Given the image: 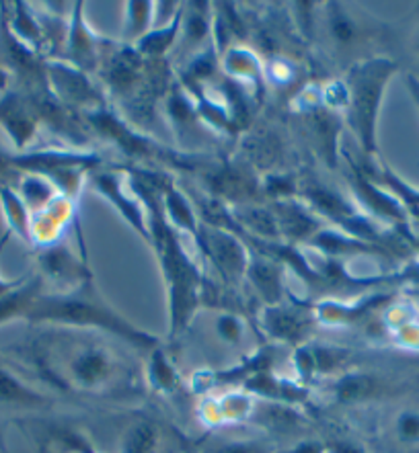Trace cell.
<instances>
[{
	"label": "cell",
	"instance_id": "484cf974",
	"mask_svg": "<svg viewBox=\"0 0 419 453\" xmlns=\"http://www.w3.org/2000/svg\"><path fill=\"white\" fill-rule=\"evenodd\" d=\"M286 453H327V445H323L321 441H300L296 443L292 449Z\"/></svg>",
	"mask_w": 419,
	"mask_h": 453
},
{
	"label": "cell",
	"instance_id": "5b68a950",
	"mask_svg": "<svg viewBox=\"0 0 419 453\" xmlns=\"http://www.w3.org/2000/svg\"><path fill=\"white\" fill-rule=\"evenodd\" d=\"M51 406V400L46 394L31 388L15 372L0 364V409L37 412Z\"/></svg>",
	"mask_w": 419,
	"mask_h": 453
},
{
	"label": "cell",
	"instance_id": "4fadbf2b",
	"mask_svg": "<svg viewBox=\"0 0 419 453\" xmlns=\"http://www.w3.org/2000/svg\"><path fill=\"white\" fill-rule=\"evenodd\" d=\"M42 277H31L23 286L0 297V326L12 320H25V312H27L34 297L42 291Z\"/></svg>",
	"mask_w": 419,
	"mask_h": 453
},
{
	"label": "cell",
	"instance_id": "4316f807",
	"mask_svg": "<svg viewBox=\"0 0 419 453\" xmlns=\"http://www.w3.org/2000/svg\"><path fill=\"white\" fill-rule=\"evenodd\" d=\"M327 453H364V449L362 448H358V445H353V443H333V445H329L327 448Z\"/></svg>",
	"mask_w": 419,
	"mask_h": 453
},
{
	"label": "cell",
	"instance_id": "8992f818",
	"mask_svg": "<svg viewBox=\"0 0 419 453\" xmlns=\"http://www.w3.org/2000/svg\"><path fill=\"white\" fill-rule=\"evenodd\" d=\"M95 187L101 196H105L109 202L118 207V211L132 224L134 230H138L148 242H152L151 226L146 222V213L142 211L140 202L128 199L124 193V185H121V177H118V174H97Z\"/></svg>",
	"mask_w": 419,
	"mask_h": 453
},
{
	"label": "cell",
	"instance_id": "7c38bea8",
	"mask_svg": "<svg viewBox=\"0 0 419 453\" xmlns=\"http://www.w3.org/2000/svg\"><path fill=\"white\" fill-rule=\"evenodd\" d=\"M206 247L212 252L214 263L224 269V273H229V277L244 273V250L238 247L233 238L222 234V232H212V236H206Z\"/></svg>",
	"mask_w": 419,
	"mask_h": 453
},
{
	"label": "cell",
	"instance_id": "5bb4252c",
	"mask_svg": "<svg viewBox=\"0 0 419 453\" xmlns=\"http://www.w3.org/2000/svg\"><path fill=\"white\" fill-rule=\"evenodd\" d=\"M0 203L6 219H9V228L12 234L21 236L25 242L31 241V211L25 205L23 197L9 185H0Z\"/></svg>",
	"mask_w": 419,
	"mask_h": 453
},
{
	"label": "cell",
	"instance_id": "f1b7e54d",
	"mask_svg": "<svg viewBox=\"0 0 419 453\" xmlns=\"http://www.w3.org/2000/svg\"><path fill=\"white\" fill-rule=\"evenodd\" d=\"M4 82H6V79H4V73H3V70H0V88L4 87Z\"/></svg>",
	"mask_w": 419,
	"mask_h": 453
},
{
	"label": "cell",
	"instance_id": "2e32d148",
	"mask_svg": "<svg viewBox=\"0 0 419 453\" xmlns=\"http://www.w3.org/2000/svg\"><path fill=\"white\" fill-rule=\"evenodd\" d=\"M81 9H82V3H76L74 23H73V31H70L68 48H70V56H73V60L76 62V66L87 68L95 58V42L91 34H89V29L85 27V23L81 21V12H82Z\"/></svg>",
	"mask_w": 419,
	"mask_h": 453
},
{
	"label": "cell",
	"instance_id": "603a6c76",
	"mask_svg": "<svg viewBox=\"0 0 419 453\" xmlns=\"http://www.w3.org/2000/svg\"><path fill=\"white\" fill-rule=\"evenodd\" d=\"M243 333L244 326L241 319H237L233 314H222L221 319L216 320V334L221 336L224 342L229 345H238L243 341Z\"/></svg>",
	"mask_w": 419,
	"mask_h": 453
},
{
	"label": "cell",
	"instance_id": "277c9868",
	"mask_svg": "<svg viewBox=\"0 0 419 453\" xmlns=\"http://www.w3.org/2000/svg\"><path fill=\"white\" fill-rule=\"evenodd\" d=\"M397 64L389 58H370L356 64L347 76L345 103L350 107V121L364 152H376V121L383 105L384 88Z\"/></svg>",
	"mask_w": 419,
	"mask_h": 453
},
{
	"label": "cell",
	"instance_id": "7a4b0ae2",
	"mask_svg": "<svg viewBox=\"0 0 419 453\" xmlns=\"http://www.w3.org/2000/svg\"><path fill=\"white\" fill-rule=\"evenodd\" d=\"M146 205L151 210L148 226H151L152 244L159 250L163 273L169 291V336L177 339L198 312L199 306V271L179 244L177 232L171 228L165 216L163 203L152 193H146Z\"/></svg>",
	"mask_w": 419,
	"mask_h": 453
},
{
	"label": "cell",
	"instance_id": "ba28073f",
	"mask_svg": "<svg viewBox=\"0 0 419 453\" xmlns=\"http://www.w3.org/2000/svg\"><path fill=\"white\" fill-rule=\"evenodd\" d=\"M0 126L6 129V134L11 135L17 148H23L34 138L35 118L31 115V109L21 96L6 95L0 101Z\"/></svg>",
	"mask_w": 419,
	"mask_h": 453
},
{
	"label": "cell",
	"instance_id": "ffe728a7",
	"mask_svg": "<svg viewBox=\"0 0 419 453\" xmlns=\"http://www.w3.org/2000/svg\"><path fill=\"white\" fill-rule=\"evenodd\" d=\"M392 435L403 448H419V409H403L392 420Z\"/></svg>",
	"mask_w": 419,
	"mask_h": 453
},
{
	"label": "cell",
	"instance_id": "d6986e66",
	"mask_svg": "<svg viewBox=\"0 0 419 453\" xmlns=\"http://www.w3.org/2000/svg\"><path fill=\"white\" fill-rule=\"evenodd\" d=\"M154 17L152 3H128L126 4V23L124 40L140 42L151 31Z\"/></svg>",
	"mask_w": 419,
	"mask_h": 453
},
{
	"label": "cell",
	"instance_id": "f546056e",
	"mask_svg": "<svg viewBox=\"0 0 419 453\" xmlns=\"http://www.w3.org/2000/svg\"><path fill=\"white\" fill-rule=\"evenodd\" d=\"M417 50H419V31H417Z\"/></svg>",
	"mask_w": 419,
	"mask_h": 453
},
{
	"label": "cell",
	"instance_id": "cb8c5ba5",
	"mask_svg": "<svg viewBox=\"0 0 419 453\" xmlns=\"http://www.w3.org/2000/svg\"><path fill=\"white\" fill-rule=\"evenodd\" d=\"M212 453H269V448L263 441H230L218 445Z\"/></svg>",
	"mask_w": 419,
	"mask_h": 453
},
{
	"label": "cell",
	"instance_id": "ac0fdd59",
	"mask_svg": "<svg viewBox=\"0 0 419 453\" xmlns=\"http://www.w3.org/2000/svg\"><path fill=\"white\" fill-rule=\"evenodd\" d=\"M378 381L369 373H347L338 381L335 392L341 403H360L376 394Z\"/></svg>",
	"mask_w": 419,
	"mask_h": 453
},
{
	"label": "cell",
	"instance_id": "9a60e30c",
	"mask_svg": "<svg viewBox=\"0 0 419 453\" xmlns=\"http://www.w3.org/2000/svg\"><path fill=\"white\" fill-rule=\"evenodd\" d=\"M182 21H183V9L177 11V15L173 17L167 25H160V27L148 31V34L138 42L140 54H144L148 58L163 56L165 51L175 43L179 29H182Z\"/></svg>",
	"mask_w": 419,
	"mask_h": 453
},
{
	"label": "cell",
	"instance_id": "52a82bcc",
	"mask_svg": "<svg viewBox=\"0 0 419 453\" xmlns=\"http://www.w3.org/2000/svg\"><path fill=\"white\" fill-rule=\"evenodd\" d=\"M34 435L37 443H40V453H51V449L64 453H99L85 433L70 429V426L64 425H35Z\"/></svg>",
	"mask_w": 419,
	"mask_h": 453
},
{
	"label": "cell",
	"instance_id": "e0dca14e",
	"mask_svg": "<svg viewBox=\"0 0 419 453\" xmlns=\"http://www.w3.org/2000/svg\"><path fill=\"white\" fill-rule=\"evenodd\" d=\"M148 381H151V386L154 390L159 392H173L179 384V375L177 370L173 367V364L167 357L165 351H160V349H152L151 351V357H148Z\"/></svg>",
	"mask_w": 419,
	"mask_h": 453
},
{
	"label": "cell",
	"instance_id": "30bf717a",
	"mask_svg": "<svg viewBox=\"0 0 419 453\" xmlns=\"http://www.w3.org/2000/svg\"><path fill=\"white\" fill-rule=\"evenodd\" d=\"M347 351L323 345H305L296 355V367L302 378H313L317 373H331L344 364Z\"/></svg>",
	"mask_w": 419,
	"mask_h": 453
},
{
	"label": "cell",
	"instance_id": "9c48e42d",
	"mask_svg": "<svg viewBox=\"0 0 419 453\" xmlns=\"http://www.w3.org/2000/svg\"><path fill=\"white\" fill-rule=\"evenodd\" d=\"M263 325H266L268 333L278 341L296 342L306 334L308 330V319L302 316L299 310L282 308L278 303L269 306L263 314Z\"/></svg>",
	"mask_w": 419,
	"mask_h": 453
},
{
	"label": "cell",
	"instance_id": "d4e9b609",
	"mask_svg": "<svg viewBox=\"0 0 419 453\" xmlns=\"http://www.w3.org/2000/svg\"><path fill=\"white\" fill-rule=\"evenodd\" d=\"M11 236H12V232L11 230H6L3 236H0V255H3V250H4V247L6 244H9V241H11ZM27 281V277H21V280H4V277H0V297H4L6 294H11L12 289H17L19 286H23V283Z\"/></svg>",
	"mask_w": 419,
	"mask_h": 453
},
{
	"label": "cell",
	"instance_id": "7402d4cb",
	"mask_svg": "<svg viewBox=\"0 0 419 453\" xmlns=\"http://www.w3.org/2000/svg\"><path fill=\"white\" fill-rule=\"evenodd\" d=\"M329 29H331L333 40L338 43H352L353 37H356V23L341 9L331 11V15H329Z\"/></svg>",
	"mask_w": 419,
	"mask_h": 453
},
{
	"label": "cell",
	"instance_id": "83f0119b",
	"mask_svg": "<svg viewBox=\"0 0 419 453\" xmlns=\"http://www.w3.org/2000/svg\"><path fill=\"white\" fill-rule=\"evenodd\" d=\"M407 84H409V93H411V96H414L415 105H417V109H419V81L414 79V76H409Z\"/></svg>",
	"mask_w": 419,
	"mask_h": 453
},
{
	"label": "cell",
	"instance_id": "6da1fadb",
	"mask_svg": "<svg viewBox=\"0 0 419 453\" xmlns=\"http://www.w3.org/2000/svg\"><path fill=\"white\" fill-rule=\"evenodd\" d=\"M25 320L34 322V325L101 330V333L118 336L134 349H142V351H152L159 347L157 336L134 325L112 303L103 300L99 291L93 288V280H87L68 291L46 294L42 289L29 303Z\"/></svg>",
	"mask_w": 419,
	"mask_h": 453
},
{
	"label": "cell",
	"instance_id": "3957f363",
	"mask_svg": "<svg viewBox=\"0 0 419 453\" xmlns=\"http://www.w3.org/2000/svg\"><path fill=\"white\" fill-rule=\"evenodd\" d=\"M64 386L85 394H107L130 381V367L101 341L81 339L66 347L62 370L56 372Z\"/></svg>",
	"mask_w": 419,
	"mask_h": 453
},
{
	"label": "cell",
	"instance_id": "44dd1931",
	"mask_svg": "<svg viewBox=\"0 0 419 453\" xmlns=\"http://www.w3.org/2000/svg\"><path fill=\"white\" fill-rule=\"evenodd\" d=\"M251 280H253L257 289L261 291L263 300H266L269 306H274V303L280 300V273H275L274 267H269V265H260V269L251 271Z\"/></svg>",
	"mask_w": 419,
	"mask_h": 453
},
{
	"label": "cell",
	"instance_id": "8fae6325",
	"mask_svg": "<svg viewBox=\"0 0 419 453\" xmlns=\"http://www.w3.org/2000/svg\"><path fill=\"white\" fill-rule=\"evenodd\" d=\"M160 429L151 418H138L121 435L120 453H160Z\"/></svg>",
	"mask_w": 419,
	"mask_h": 453
}]
</instances>
